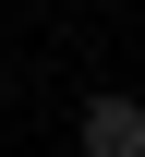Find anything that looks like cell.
<instances>
[{
	"label": "cell",
	"mask_w": 145,
	"mask_h": 157,
	"mask_svg": "<svg viewBox=\"0 0 145 157\" xmlns=\"http://www.w3.org/2000/svg\"><path fill=\"white\" fill-rule=\"evenodd\" d=\"M73 145H85V157H145V97H85Z\"/></svg>",
	"instance_id": "6da1fadb"
}]
</instances>
